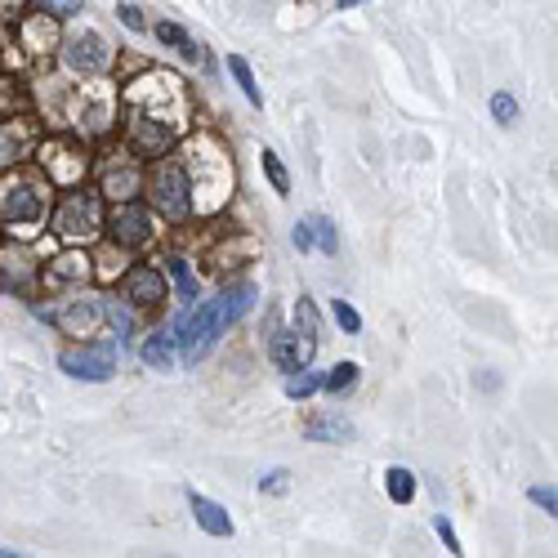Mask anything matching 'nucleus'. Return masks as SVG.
<instances>
[{"label": "nucleus", "instance_id": "obj_35", "mask_svg": "<svg viewBox=\"0 0 558 558\" xmlns=\"http://www.w3.org/2000/svg\"><path fill=\"white\" fill-rule=\"evenodd\" d=\"M331 317L344 336H362V313L349 304V300H331Z\"/></svg>", "mask_w": 558, "mask_h": 558}, {"label": "nucleus", "instance_id": "obj_11", "mask_svg": "<svg viewBox=\"0 0 558 558\" xmlns=\"http://www.w3.org/2000/svg\"><path fill=\"white\" fill-rule=\"evenodd\" d=\"M59 59H63L68 72H76V76H85V81H95V76H104V72L117 63V50L108 45L104 32H95V27H76V32H68V36H59Z\"/></svg>", "mask_w": 558, "mask_h": 558}, {"label": "nucleus", "instance_id": "obj_3", "mask_svg": "<svg viewBox=\"0 0 558 558\" xmlns=\"http://www.w3.org/2000/svg\"><path fill=\"white\" fill-rule=\"evenodd\" d=\"M50 232L63 246H95L104 242V223H108V202L95 183H76V189H59L45 215Z\"/></svg>", "mask_w": 558, "mask_h": 558}, {"label": "nucleus", "instance_id": "obj_24", "mask_svg": "<svg viewBox=\"0 0 558 558\" xmlns=\"http://www.w3.org/2000/svg\"><path fill=\"white\" fill-rule=\"evenodd\" d=\"M148 32L157 36V45H166V50H174L179 59H189V63H202V45L193 40V32H183L179 23H170V19H157V23H148Z\"/></svg>", "mask_w": 558, "mask_h": 558}, {"label": "nucleus", "instance_id": "obj_6", "mask_svg": "<svg viewBox=\"0 0 558 558\" xmlns=\"http://www.w3.org/2000/svg\"><path fill=\"white\" fill-rule=\"evenodd\" d=\"M36 161H40V174L54 183V193L59 189H76V183L89 179V161H95V148L85 144L81 134H54V138H40V148H36Z\"/></svg>", "mask_w": 558, "mask_h": 558}, {"label": "nucleus", "instance_id": "obj_33", "mask_svg": "<svg viewBox=\"0 0 558 558\" xmlns=\"http://www.w3.org/2000/svg\"><path fill=\"white\" fill-rule=\"evenodd\" d=\"M313 393H322V376H317V371H295V376H287V398L291 402H308Z\"/></svg>", "mask_w": 558, "mask_h": 558}, {"label": "nucleus", "instance_id": "obj_42", "mask_svg": "<svg viewBox=\"0 0 558 558\" xmlns=\"http://www.w3.org/2000/svg\"><path fill=\"white\" fill-rule=\"evenodd\" d=\"M340 10H357V5H366V0H336Z\"/></svg>", "mask_w": 558, "mask_h": 558}, {"label": "nucleus", "instance_id": "obj_27", "mask_svg": "<svg viewBox=\"0 0 558 558\" xmlns=\"http://www.w3.org/2000/svg\"><path fill=\"white\" fill-rule=\"evenodd\" d=\"M228 76L238 81L242 99H246L251 108H264V89H259V81H255V68H251L242 54H228Z\"/></svg>", "mask_w": 558, "mask_h": 558}, {"label": "nucleus", "instance_id": "obj_23", "mask_svg": "<svg viewBox=\"0 0 558 558\" xmlns=\"http://www.w3.org/2000/svg\"><path fill=\"white\" fill-rule=\"evenodd\" d=\"M174 357H179V344H174L170 327H153L144 336V344H138V362H144L148 371H170Z\"/></svg>", "mask_w": 558, "mask_h": 558}, {"label": "nucleus", "instance_id": "obj_40", "mask_svg": "<svg viewBox=\"0 0 558 558\" xmlns=\"http://www.w3.org/2000/svg\"><path fill=\"white\" fill-rule=\"evenodd\" d=\"M36 10H45V14H54V19H72V14H81V0H40Z\"/></svg>", "mask_w": 558, "mask_h": 558}, {"label": "nucleus", "instance_id": "obj_10", "mask_svg": "<svg viewBox=\"0 0 558 558\" xmlns=\"http://www.w3.org/2000/svg\"><path fill=\"white\" fill-rule=\"evenodd\" d=\"M32 313H36L40 322H50L54 331L85 340V336L104 322V300H99V295H85V287H81V291L59 295L54 304H32Z\"/></svg>", "mask_w": 558, "mask_h": 558}, {"label": "nucleus", "instance_id": "obj_20", "mask_svg": "<svg viewBox=\"0 0 558 558\" xmlns=\"http://www.w3.org/2000/svg\"><path fill=\"white\" fill-rule=\"evenodd\" d=\"M353 421L344 411H317V415H308L304 421V438L308 442H353Z\"/></svg>", "mask_w": 558, "mask_h": 558}, {"label": "nucleus", "instance_id": "obj_44", "mask_svg": "<svg viewBox=\"0 0 558 558\" xmlns=\"http://www.w3.org/2000/svg\"><path fill=\"white\" fill-rule=\"evenodd\" d=\"M0 246H5V228H0Z\"/></svg>", "mask_w": 558, "mask_h": 558}, {"label": "nucleus", "instance_id": "obj_25", "mask_svg": "<svg viewBox=\"0 0 558 558\" xmlns=\"http://www.w3.org/2000/svg\"><path fill=\"white\" fill-rule=\"evenodd\" d=\"M104 322L112 327V340L125 349V344L134 340V331H138V308L125 304L121 295H112V300H104Z\"/></svg>", "mask_w": 558, "mask_h": 558}, {"label": "nucleus", "instance_id": "obj_13", "mask_svg": "<svg viewBox=\"0 0 558 558\" xmlns=\"http://www.w3.org/2000/svg\"><path fill=\"white\" fill-rule=\"evenodd\" d=\"M117 287H121V300L134 304L138 313H157V308L170 300V282H166V272H161L157 259L125 264L121 277H117Z\"/></svg>", "mask_w": 558, "mask_h": 558}, {"label": "nucleus", "instance_id": "obj_16", "mask_svg": "<svg viewBox=\"0 0 558 558\" xmlns=\"http://www.w3.org/2000/svg\"><path fill=\"white\" fill-rule=\"evenodd\" d=\"M313 353H317V336H304L300 327H277L268 336V362L277 371H287V376L313 366Z\"/></svg>", "mask_w": 558, "mask_h": 558}, {"label": "nucleus", "instance_id": "obj_30", "mask_svg": "<svg viewBox=\"0 0 558 558\" xmlns=\"http://www.w3.org/2000/svg\"><path fill=\"white\" fill-rule=\"evenodd\" d=\"M357 385V362H336L331 371H327V376H322V393H331V398H340V393H349Z\"/></svg>", "mask_w": 558, "mask_h": 558}, {"label": "nucleus", "instance_id": "obj_8", "mask_svg": "<svg viewBox=\"0 0 558 558\" xmlns=\"http://www.w3.org/2000/svg\"><path fill=\"white\" fill-rule=\"evenodd\" d=\"M157 215L144 197L130 202H108V223H104V242H112L117 251H148L157 242Z\"/></svg>", "mask_w": 558, "mask_h": 558}, {"label": "nucleus", "instance_id": "obj_41", "mask_svg": "<svg viewBox=\"0 0 558 558\" xmlns=\"http://www.w3.org/2000/svg\"><path fill=\"white\" fill-rule=\"evenodd\" d=\"M291 242H295V251H300V255H308V251H313V223H308V219H300V223L291 228Z\"/></svg>", "mask_w": 558, "mask_h": 558}, {"label": "nucleus", "instance_id": "obj_29", "mask_svg": "<svg viewBox=\"0 0 558 558\" xmlns=\"http://www.w3.org/2000/svg\"><path fill=\"white\" fill-rule=\"evenodd\" d=\"M259 166H264L268 189H272L277 197H291V170L282 166V157H277L272 148H259Z\"/></svg>", "mask_w": 558, "mask_h": 558}, {"label": "nucleus", "instance_id": "obj_1", "mask_svg": "<svg viewBox=\"0 0 558 558\" xmlns=\"http://www.w3.org/2000/svg\"><path fill=\"white\" fill-rule=\"evenodd\" d=\"M183 148V174H189V189H193V219H215L228 210L232 202V183H238V174H232V161H228V148L219 144L215 134H197L179 138Z\"/></svg>", "mask_w": 558, "mask_h": 558}, {"label": "nucleus", "instance_id": "obj_28", "mask_svg": "<svg viewBox=\"0 0 558 558\" xmlns=\"http://www.w3.org/2000/svg\"><path fill=\"white\" fill-rule=\"evenodd\" d=\"M23 112H32V95H27V89H23L19 81L0 76V121L23 117Z\"/></svg>", "mask_w": 558, "mask_h": 558}, {"label": "nucleus", "instance_id": "obj_2", "mask_svg": "<svg viewBox=\"0 0 558 558\" xmlns=\"http://www.w3.org/2000/svg\"><path fill=\"white\" fill-rule=\"evenodd\" d=\"M50 202H54V183L36 166L23 161V166L0 170V228H5V238L14 228H23L19 242H27L32 228H40L45 215H50Z\"/></svg>", "mask_w": 558, "mask_h": 558}, {"label": "nucleus", "instance_id": "obj_36", "mask_svg": "<svg viewBox=\"0 0 558 558\" xmlns=\"http://www.w3.org/2000/svg\"><path fill=\"white\" fill-rule=\"evenodd\" d=\"M259 492H264V496H287V492H291V470H268V474H259Z\"/></svg>", "mask_w": 558, "mask_h": 558}, {"label": "nucleus", "instance_id": "obj_12", "mask_svg": "<svg viewBox=\"0 0 558 558\" xmlns=\"http://www.w3.org/2000/svg\"><path fill=\"white\" fill-rule=\"evenodd\" d=\"M117 357H121L117 340H81L59 353V371L72 380H85V385H104L117 376Z\"/></svg>", "mask_w": 558, "mask_h": 558}, {"label": "nucleus", "instance_id": "obj_14", "mask_svg": "<svg viewBox=\"0 0 558 558\" xmlns=\"http://www.w3.org/2000/svg\"><path fill=\"white\" fill-rule=\"evenodd\" d=\"M89 282H95V255L85 246H68L63 255L40 264V291H50V295H68Z\"/></svg>", "mask_w": 558, "mask_h": 558}, {"label": "nucleus", "instance_id": "obj_38", "mask_svg": "<svg viewBox=\"0 0 558 558\" xmlns=\"http://www.w3.org/2000/svg\"><path fill=\"white\" fill-rule=\"evenodd\" d=\"M527 500H532L536 509H545V514H549V519L558 514V492H554V487H545V483H536V487H527Z\"/></svg>", "mask_w": 558, "mask_h": 558}, {"label": "nucleus", "instance_id": "obj_18", "mask_svg": "<svg viewBox=\"0 0 558 558\" xmlns=\"http://www.w3.org/2000/svg\"><path fill=\"white\" fill-rule=\"evenodd\" d=\"M14 36L27 54H50V50H59V19H50L45 10H27L14 23Z\"/></svg>", "mask_w": 558, "mask_h": 558}, {"label": "nucleus", "instance_id": "obj_15", "mask_svg": "<svg viewBox=\"0 0 558 558\" xmlns=\"http://www.w3.org/2000/svg\"><path fill=\"white\" fill-rule=\"evenodd\" d=\"M40 255L27 251V242H14V246H0V287L23 295V300H36L40 295Z\"/></svg>", "mask_w": 558, "mask_h": 558}, {"label": "nucleus", "instance_id": "obj_22", "mask_svg": "<svg viewBox=\"0 0 558 558\" xmlns=\"http://www.w3.org/2000/svg\"><path fill=\"white\" fill-rule=\"evenodd\" d=\"M189 509H193V523H197L206 536H215V541L232 536V519H228V509H223V505L206 500L202 492H189Z\"/></svg>", "mask_w": 558, "mask_h": 558}, {"label": "nucleus", "instance_id": "obj_21", "mask_svg": "<svg viewBox=\"0 0 558 558\" xmlns=\"http://www.w3.org/2000/svg\"><path fill=\"white\" fill-rule=\"evenodd\" d=\"M255 300H259V291H255V282H228L219 295H215V304H219V317H223V327H238V322L255 308Z\"/></svg>", "mask_w": 558, "mask_h": 558}, {"label": "nucleus", "instance_id": "obj_19", "mask_svg": "<svg viewBox=\"0 0 558 558\" xmlns=\"http://www.w3.org/2000/svg\"><path fill=\"white\" fill-rule=\"evenodd\" d=\"M157 264H161V272H166V282H170L174 300H183V304H197V300H202V277L193 272V259H189V255L161 251Z\"/></svg>", "mask_w": 558, "mask_h": 558}, {"label": "nucleus", "instance_id": "obj_37", "mask_svg": "<svg viewBox=\"0 0 558 558\" xmlns=\"http://www.w3.org/2000/svg\"><path fill=\"white\" fill-rule=\"evenodd\" d=\"M117 19L134 32V36H144L148 32V19H144V10H138V5H130V0H121V5H117Z\"/></svg>", "mask_w": 558, "mask_h": 558}, {"label": "nucleus", "instance_id": "obj_31", "mask_svg": "<svg viewBox=\"0 0 558 558\" xmlns=\"http://www.w3.org/2000/svg\"><path fill=\"white\" fill-rule=\"evenodd\" d=\"M308 223H313V251H322V255H331V259H336V251H340L336 219H327V215H308Z\"/></svg>", "mask_w": 558, "mask_h": 558}, {"label": "nucleus", "instance_id": "obj_34", "mask_svg": "<svg viewBox=\"0 0 558 558\" xmlns=\"http://www.w3.org/2000/svg\"><path fill=\"white\" fill-rule=\"evenodd\" d=\"M291 322H295V327H300L304 336H317V331H322V313L313 308V300H308V295H300V300H295Z\"/></svg>", "mask_w": 558, "mask_h": 558}, {"label": "nucleus", "instance_id": "obj_43", "mask_svg": "<svg viewBox=\"0 0 558 558\" xmlns=\"http://www.w3.org/2000/svg\"><path fill=\"white\" fill-rule=\"evenodd\" d=\"M0 558H19V549H10V545H0Z\"/></svg>", "mask_w": 558, "mask_h": 558}, {"label": "nucleus", "instance_id": "obj_5", "mask_svg": "<svg viewBox=\"0 0 558 558\" xmlns=\"http://www.w3.org/2000/svg\"><path fill=\"white\" fill-rule=\"evenodd\" d=\"M144 202L170 228L193 219V189H189V174H183V161L179 157L166 153V157L148 161V170H144Z\"/></svg>", "mask_w": 558, "mask_h": 558}, {"label": "nucleus", "instance_id": "obj_26", "mask_svg": "<svg viewBox=\"0 0 558 558\" xmlns=\"http://www.w3.org/2000/svg\"><path fill=\"white\" fill-rule=\"evenodd\" d=\"M415 492H421V478H415L407 464H389V470H385V496H389L393 505H411Z\"/></svg>", "mask_w": 558, "mask_h": 558}, {"label": "nucleus", "instance_id": "obj_32", "mask_svg": "<svg viewBox=\"0 0 558 558\" xmlns=\"http://www.w3.org/2000/svg\"><path fill=\"white\" fill-rule=\"evenodd\" d=\"M519 117H523L519 99L509 95V89H496V95H492V121H496L500 130H514V125H519Z\"/></svg>", "mask_w": 558, "mask_h": 558}, {"label": "nucleus", "instance_id": "obj_9", "mask_svg": "<svg viewBox=\"0 0 558 558\" xmlns=\"http://www.w3.org/2000/svg\"><path fill=\"white\" fill-rule=\"evenodd\" d=\"M117 117H121V148L134 153L138 161H157V157L174 153L179 138L189 134L183 125L157 121V117H138V112H121V108H117Z\"/></svg>", "mask_w": 558, "mask_h": 558}, {"label": "nucleus", "instance_id": "obj_4", "mask_svg": "<svg viewBox=\"0 0 558 558\" xmlns=\"http://www.w3.org/2000/svg\"><path fill=\"white\" fill-rule=\"evenodd\" d=\"M121 112H138V117H157V121H174L189 130V112H193V95L174 72H144L121 85L117 95Z\"/></svg>", "mask_w": 558, "mask_h": 558}, {"label": "nucleus", "instance_id": "obj_7", "mask_svg": "<svg viewBox=\"0 0 558 558\" xmlns=\"http://www.w3.org/2000/svg\"><path fill=\"white\" fill-rule=\"evenodd\" d=\"M89 179H95V189L104 193V202L144 197V161H138L134 153H125L121 144L95 153V161H89Z\"/></svg>", "mask_w": 558, "mask_h": 558}, {"label": "nucleus", "instance_id": "obj_17", "mask_svg": "<svg viewBox=\"0 0 558 558\" xmlns=\"http://www.w3.org/2000/svg\"><path fill=\"white\" fill-rule=\"evenodd\" d=\"M36 148H40V125L32 121V112L0 121V170L32 161V157H36Z\"/></svg>", "mask_w": 558, "mask_h": 558}, {"label": "nucleus", "instance_id": "obj_39", "mask_svg": "<svg viewBox=\"0 0 558 558\" xmlns=\"http://www.w3.org/2000/svg\"><path fill=\"white\" fill-rule=\"evenodd\" d=\"M434 532L442 536L447 554H464V549H460V536H456V527H451V519H447V514H434Z\"/></svg>", "mask_w": 558, "mask_h": 558}]
</instances>
